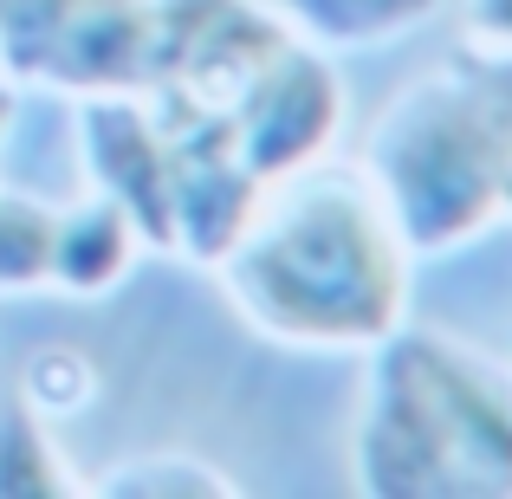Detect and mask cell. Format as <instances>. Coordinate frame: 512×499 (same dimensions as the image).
Wrapping results in <instances>:
<instances>
[{"label":"cell","instance_id":"2e32d148","mask_svg":"<svg viewBox=\"0 0 512 499\" xmlns=\"http://www.w3.org/2000/svg\"><path fill=\"white\" fill-rule=\"evenodd\" d=\"M13 104H20V91L0 78V150H7V130H13Z\"/></svg>","mask_w":512,"mask_h":499},{"label":"cell","instance_id":"8992f818","mask_svg":"<svg viewBox=\"0 0 512 499\" xmlns=\"http://www.w3.org/2000/svg\"><path fill=\"white\" fill-rule=\"evenodd\" d=\"M350 124V91L338 72V52L312 46V39L286 33L247 78V91L227 111V137H234L240 163L260 182H286V175L325 163L338 150Z\"/></svg>","mask_w":512,"mask_h":499},{"label":"cell","instance_id":"9a60e30c","mask_svg":"<svg viewBox=\"0 0 512 499\" xmlns=\"http://www.w3.org/2000/svg\"><path fill=\"white\" fill-rule=\"evenodd\" d=\"M461 39L474 59L512 65V0H461Z\"/></svg>","mask_w":512,"mask_h":499},{"label":"cell","instance_id":"5bb4252c","mask_svg":"<svg viewBox=\"0 0 512 499\" xmlns=\"http://www.w3.org/2000/svg\"><path fill=\"white\" fill-rule=\"evenodd\" d=\"M85 493H208V499H227L234 493V480L221 474V467L195 461V454H143V461H117L104 467L98 480H85Z\"/></svg>","mask_w":512,"mask_h":499},{"label":"cell","instance_id":"6da1fadb","mask_svg":"<svg viewBox=\"0 0 512 499\" xmlns=\"http://www.w3.org/2000/svg\"><path fill=\"white\" fill-rule=\"evenodd\" d=\"M240 325L286 350H370L409 318L415 253L357 163L266 182L240 240L208 266Z\"/></svg>","mask_w":512,"mask_h":499},{"label":"cell","instance_id":"8fae6325","mask_svg":"<svg viewBox=\"0 0 512 499\" xmlns=\"http://www.w3.org/2000/svg\"><path fill=\"white\" fill-rule=\"evenodd\" d=\"M72 499L85 493L78 467L65 461V448L52 441V422L26 396H13L0 409V499Z\"/></svg>","mask_w":512,"mask_h":499},{"label":"cell","instance_id":"30bf717a","mask_svg":"<svg viewBox=\"0 0 512 499\" xmlns=\"http://www.w3.org/2000/svg\"><path fill=\"white\" fill-rule=\"evenodd\" d=\"M266 7L325 52H376L422 33L448 0H266Z\"/></svg>","mask_w":512,"mask_h":499},{"label":"cell","instance_id":"5b68a950","mask_svg":"<svg viewBox=\"0 0 512 499\" xmlns=\"http://www.w3.org/2000/svg\"><path fill=\"white\" fill-rule=\"evenodd\" d=\"M292 26L266 0H156L143 91L163 117H221Z\"/></svg>","mask_w":512,"mask_h":499},{"label":"cell","instance_id":"9c48e42d","mask_svg":"<svg viewBox=\"0 0 512 499\" xmlns=\"http://www.w3.org/2000/svg\"><path fill=\"white\" fill-rule=\"evenodd\" d=\"M143 253V234L111 195L85 188L65 208H52V247H46V292L59 299H111L130 279Z\"/></svg>","mask_w":512,"mask_h":499},{"label":"cell","instance_id":"4fadbf2b","mask_svg":"<svg viewBox=\"0 0 512 499\" xmlns=\"http://www.w3.org/2000/svg\"><path fill=\"white\" fill-rule=\"evenodd\" d=\"M20 396L33 402L46 422H65V415H78V409L98 402V363H91L78 344H46V350L26 357Z\"/></svg>","mask_w":512,"mask_h":499},{"label":"cell","instance_id":"3957f363","mask_svg":"<svg viewBox=\"0 0 512 499\" xmlns=\"http://www.w3.org/2000/svg\"><path fill=\"white\" fill-rule=\"evenodd\" d=\"M357 169L383 195L415 260L487 240L512 221V91L500 65H428L376 111Z\"/></svg>","mask_w":512,"mask_h":499},{"label":"cell","instance_id":"52a82bcc","mask_svg":"<svg viewBox=\"0 0 512 499\" xmlns=\"http://www.w3.org/2000/svg\"><path fill=\"white\" fill-rule=\"evenodd\" d=\"M72 156L85 188L111 195L137 221L143 247L169 253V130L156 117L150 91H91L72 98Z\"/></svg>","mask_w":512,"mask_h":499},{"label":"cell","instance_id":"ba28073f","mask_svg":"<svg viewBox=\"0 0 512 499\" xmlns=\"http://www.w3.org/2000/svg\"><path fill=\"white\" fill-rule=\"evenodd\" d=\"M163 130H169V253L208 273L240 240V227L253 221L266 182L240 163L221 117H163Z\"/></svg>","mask_w":512,"mask_h":499},{"label":"cell","instance_id":"277c9868","mask_svg":"<svg viewBox=\"0 0 512 499\" xmlns=\"http://www.w3.org/2000/svg\"><path fill=\"white\" fill-rule=\"evenodd\" d=\"M156 0H0V78L13 91H130L150 72Z\"/></svg>","mask_w":512,"mask_h":499},{"label":"cell","instance_id":"7c38bea8","mask_svg":"<svg viewBox=\"0 0 512 499\" xmlns=\"http://www.w3.org/2000/svg\"><path fill=\"white\" fill-rule=\"evenodd\" d=\"M46 247H52V201L26 188H0V299L46 292Z\"/></svg>","mask_w":512,"mask_h":499},{"label":"cell","instance_id":"7a4b0ae2","mask_svg":"<svg viewBox=\"0 0 512 499\" xmlns=\"http://www.w3.org/2000/svg\"><path fill=\"white\" fill-rule=\"evenodd\" d=\"M363 357L350 487L370 499H512V357L409 318Z\"/></svg>","mask_w":512,"mask_h":499}]
</instances>
